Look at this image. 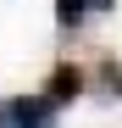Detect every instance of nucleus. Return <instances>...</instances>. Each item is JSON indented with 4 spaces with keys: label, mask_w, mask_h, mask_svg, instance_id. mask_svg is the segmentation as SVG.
I'll list each match as a JSON object with an SVG mask.
<instances>
[{
    "label": "nucleus",
    "mask_w": 122,
    "mask_h": 128,
    "mask_svg": "<svg viewBox=\"0 0 122 128\" xmlns=\"http://www.w3.org/2000/svg\"><path fill=\"white\" fill-rule=\"evenodd\" d=\"M56 112H61V106H56L50 95H17V100L6 106V122H11V128H50Z\"/></svg>",
    "instance_id": "f257e3e1"
},
{
    "label": "nucleus",
    "mask_w": 122,
    "mask_h": 128,
    "mask_svg": "<svg viewBox=\"0 0 122 128\" xmlns=\"http://www.w3.org/2000/svg\"><path fill=\"white\" fill-rule=\"evenodd\" d=\"M56 106H67V100H78L83 95V67H72V61H61V67L50 72V89H45Z\"/></svg>",
    "instance_id": "f03ea898"
},
{
    "label": "nucleus",
    "mask_w": 122,
    "mask_h": 128,
    "mask_svg": "<svg viewBox=\"0 0 122 128\" xmlns=\"http://www.w3.org/2000/svg\"><path fill=\"white\" fill-rule=\"evenodd\" d=\"M83 17H89V0H56V28L61 34H78Z\"/></svg>",
    "instance_id": "7ed1b4c3"
},
{
    "label": "nucleus",
    "mask_w": 122,
    "mask_h": 128,
    "mask_svg": "<svg viewBox=\"0 0 122 128\" xmlns=\"http://www.w3.org/2000/svg\"><path fill=\"white\" fill-rule=\"evenodd\" d=\"M106 6H117V0H89V11H106Z\"/></svg>",
    "instance_id": "20e7f679"
},
{
    "label": "nucleus",
    "mask_w": 122,
    "mask_h": 128,
    "mask_svg": "<svg viewBox=\"0 0 122 128\" xmlns=\"http://www.w3.org/2000/svg\"><path fill=\"white\" fill-rule=\"evenodd\" d=\"M0 122H6V106H0Z\"/></svg>",
    "instance_id": "39448f33"
}]
</instances>
